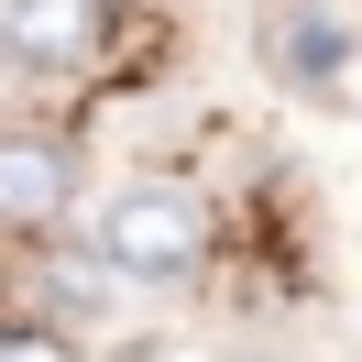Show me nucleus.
Wrapping results in <instances>:
<instances>
[{"label": "nucleus", "mask_w": 362, "mask_h": 362, "mask_svg": "<svg viewBox=\"0 0 362 362\" xmlns=\"http://www.w3.org/2000/svg\"><path fill=\"white\" fill-rule=\"evenodd\" d=\"M66 198H77V154L55 132H0V230H55L66 220Z\"/></svg>", "instance_id": "7ed1b4c3"}, {"label": "nucleus", "mask_w": 362, "mask_h": 362, "mask_svg": "<svg viewBox=\"0 0 362 362\" xmlns=\"http://www.w3.org/2000/svg\"><path fill=\"white\" fill-rule=\"evenodd\" d=\"M0 362H77L66 329H45V318H0Z\"/></svg>", "instance_id": "39448f33"}, {"label": "nucleus", "mask_w": 362, "mask_h": 362, "mask_svg": "<svg viewBox=\"0 0 362 362\" xmlns=\"http://www.w3.org/2000/svg\"><path fill=\"white\" fill-rule=\"evenodd\" d=\"M110 45V0H0V55L23 77H77Z\"/></svg>", "instance_id": "f03ea898"}, {"label": "nucleus", "mask_w": 362, "mask_h": 362, "mask_svg": "<svg viewBox=\"0 0 362 362\" xmlns=\"http://www.w3.org/2000/svg\"><path fill=\"white\" fill-rule=\"evenodd\" d=\"M340 55H351V33H340L318 0H308V11H274V33H264V66L286 77V88H329Z\"/></svg>", "instance_id": "20e7f679"}, {"label": "nucleus", "mask_w": 362, "mask_h": 362, "mask_svg": "<svg viewBox=\"0 0 362 362\" xmlns=\"http://www.w3.org/2000/svg\"><path fill=\"white\" fill-rule=\"evenodd\" d=\"M88 242H99V264L132 274V286H176V274H198V252H209V198L198 187H165V176L110 187Z\"/></svg>", "instance_id": "f257e3e1"}]
</instances>
